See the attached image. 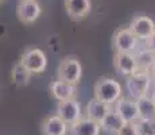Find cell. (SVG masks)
Here are the masks:
<instances>
[{"instance_id":"obj_24","label":"cell","mask_w":155,"mask_h":135,"mask_svg":"<svg viewBox=\"0 0 155 135\" xmlns=\"http://www.w3.org/2000/svg\"><path fill=\"white\" fill-rule=\"evenodd\" d=\"M151 99H153V101H154V106H155V91L153 92V95H151Z\"/></svg>"},{"instance_id":"obj_4","label":"cell","mask_w":155,"mask_h":135,"mask_svg":"<svg viewBox=\"0 0 155 135\" xmlns=\"http://www.w3.org/2000/svg\"><path fill=\"white\" fill-rule=\"evenodd\" d=\"M20 64L28 69L32 74H41L47 68V57L42 49L28 47L20 56Z\"/></svg>"},{"instance_id":"obj_16","label":"cell","mask_w":155,"mask_h":135,"mask_svg":"<svg viewBox=\"0 0 155 135\" xmlns=\"http://www.w3.org/2000/svg\"><path fill=\"white\" fill-rule=\"evenodd\" d=\"M135 58L136 65H138V72H144V73H150L151 68L155 64V53L150 47L146 46L144 49L135 50Z\"/></svg>"},{"instance_id":"obj_23","label":"cell","mask_w":155,"mask_h":135,"mask_svg":"<svg viewBox=\"0 0 155 135\" xmlns=\"http://www.w3.org/2000/svg\"><path fill=\"white\" fill-rule=\"evenodd\" d=\"M150 76H151V79H153L154 84H155V64L153 65V68H151V70H150Z\"/></svg>"},{"instance_id":"obj_7","label":"cell","mask_w":155,"mask_h":135,"mask_svg":"<svg viewBox=\"0 0 155 135\" xmlns=\"http://www.w3.org/2000/svg\"><path fill=\"white\" fill-rule=\"evenodd\" d=\"M57 115L61 116L68 124H73L74 122L80 120L82 118V111L81 104L77 99H71V100L58 101L57 104Z\"/></svg>"},{"instance_id":"obj_10","label":"cell","mask_w":155,"mask_h":135,"mask_svg":"<svg viewBox=\"0 0 155 135\" xmlns=\"http://www.w3.org/2000/svg\"><path fill=\"white\" fill-rule=\"evenodd\" d=\"M113 66L121 76H132L138 73V65L134 53H115L113 56Z\"/></svg>"},{"instance_id":"obj_3","label":"cell","mask_w":155,"mask_h":135,"mask_svg":"<svg viewBox=\"0 0 155 135\" xmlns=\"http://www.w3.org/2000/svg\"><path fill=\"white\" fill-rule=\"evenodd\" d=\"M153 84H154V81L151 79L150 73L138 72V73L127 77L126 89H127L128 95H130V97L138 100V99L144 97V96L148 95Z\"/></svg>"},{"instance_id":"obj_17","label":"cell","mask_w":155,"mask_h":135,"mask_svg":"<svg viewBox=\"0 0 155 135\" xmlns=\"http://www.w3.org/2000/svg\"><path fill=\"white\" fill-rule=\"evenodd\" d=\"M126 120L119 115L116 111H111L105 118L103 119V122L100 123L101 124V130H104L105 133L112 134V135H117L119 131L123 128V126L126 124Z\"/></svg>"},{"instance_id":"obj_22","label":"cell","mask_w":155,"mask_h":135,"mask_svg":"<svg viewBox=\"0 0 155 135\" xmlns=\"http://www.w3.org/2000/svg\"><path fill=\"white\" fill-rule=\"evenodd\" d=\"M146 46H147V47H150V49H151V50H153V52L155 53V32H154V34L150 37V39H148L147 42H146Z\"/></svg>"},{"instance_id":"obj_25","label":"cell","mask_w":155,"mask_h":135,"mask_svg":"<svg viewBox=\"0 0 155 135\" xmlns=\"http://www.w3.org/2000/svg\"><path fill=\"white\" fill-rule=\"evenodd\" d=\"M2 2H4V0H2Z\"/></svg>"},{"instance_id":"obj_1","label":"cell","mask_w":155,"mask_h":135,"mask_svg":"<svg viewBox=\"0 0 155 135\" xmlns=\"http://www.w3.org/2000/svg\"><path fill=\"white\" fill-rule=\"evenodd\" d=\"M94 97L107 104H116L123 97V89L119 81L111 77H101L94 84Z\"/></svg>"},{"instance_id":"obj_12","label":"cell","mask_w":155,"mask_h":135,"mask_svg":"<svg viewBox=\"0 0 155 135\" xmlns=\"http://www.w3.org/2000/svg\"><path fill=\"white\" fill-rule=\"evenodd\" d=\"M101 124L93 119L81 118L69 126V135H100Z\"/></svg>"},{"instance_id":"obj_21","label":"cell","mask_w":155,"mask_h":135,"mask_svg":"<svg viewBox=\"0 0 155 135\" xmlns=\"http://www.w3.org/2000/svg\"><path fill=\"white\" fill-rule=\"evenodd\" d=\"M117 135H139V130H138V124L136 122H127L123 126Z\"/></svg>"},{"instance_id":"obj_2","label":"cell","mask_w":155,"mask_h":135,"mask_svg":"<svg viewBox=\"0 0 155 135\" xmlns=\"http://www.w3.org/2000/svg\"><path fill=\"white\" fill-rule=\"evenodd\" d=\"M82 77V65L77 57L69 56L61 59L57 69V79L77 85Z\"/></svg>"},{"instance_id":"obj_18","label":"cell","mask_w":155,"mask_h":135,"mask_svg":"<svg viewBox=\"0 0 155 135\" xmlns=\"http://www.w3.org/2000/svg\"><path fill=\"white\" fill-rule=\"evenodd\" d=\"M31 74L32 73L28 70V69H26L20 62H18L16 65H14L11 76H12V81H14L15 85L26 86V85H28L30 79H31Z\"/></svg>"},{"instance_id":"obj_19","label":"cell","mask_w":155,"mask_h":135,"mask_svg":"<svg viewBox=\"0 0 155 135\" xmlns=\"http://www.w3.org/2000/svg\"><path fill=\"white\" fill-rule=\"evenodd\" d=\"M138 106H139V111H140V118L155 119V106L151 97L144 96V97L138 99Z\"/></svg>"},{"instance_id":"obj_8","label":"cell","mask_w":155,"mask_h":135,"mask_svg":"<svg viewBox=\"0 0 155 135\" xmlns=\"http://www.w3.org/2000/svg\"><path fill=\"white\" fill-rule=\"evenodd\" d=\"M130 29L138 37L139 41L147 42L150 37L155 32V22L150 16L146 15H138L130 23Z\"/></svg>"},{"instance_id":"obj_13","label":"cell","mask_w":155,"mask_h":135,"mask_svg":"<svg viewBox=\"0 0 155 135\" xmlns=\"http://www.w3.org/2000/svg\"><path fill=\"white\" fill-rule=\"evenodd\" d=\"M50 95L55 99L57 101H65V100H71L76 99L77 96V85L65 83L57 79L50 84Z\"/></svg>"},{"instance_id":"obj_20","label":"cell","mask_w":155,"mask_h":135,"mask_svg":"<svg viewBox=\"0 0 155 135\" xmlns=\"http://www.w3.org/2000/svg\"><path fill=\"white\" fill-rule=\"evenodd\" d=\"M139 135H155V119H144L140 118L138 122Z\"/></svg>"},{"instance_id":"obj_6","label":"cell","mask_w":155,"mask_h":135,"mask_svg":"<svg viewBox=\"0 0 155 135\" xmlns=\"http://www.w3.org/2000/svg\"><path fill=\"white\" fill-rule=\"evenodd\" d=\"M42 14L38 0H20L16 7V16L23 25H32Z\"/></svg>"},{"instance_id":"obj_11","label":"cell","mask_w":155,"mask_h":135,"mask_svg":"<svg viewBox=\"0 0 155 135\" xmlns=\"http://www.w3.org/2000/svg\"><path fill=\"white\" fill-rule=\"evenodd\" d=\"M115 111L124 119L126 122H138L140 119L138 100L132 97H121L116 103Z\"/></svg>"},{"instance_id":"obj_15","label":"cell","mask_w":155,"mask_h":135,"mask_svg":"<svg viewBox=\"0 0 155 135\" xmlns=\"http://www.w3.org/2000/svg\"><path fill=\"white\" fill-rule=\"evenodd\" d=\"M111 111H112L111 104L104 103V101H101L96 97L89 100V103L86 104V116L96 122H99V123L103 122V119L105 118Z\"/></svg>"},{"instance_id":"obj_5","label":"cell","mask_w":155,"mask_h":135,"mask_svg":"<svg viewBox=\"0 0 155 135\" xmlns=\"http://www.w3.org/2000/svg\"><path fill=\"white\" fill-rule=\"evenodd\" d=\"M138 37L130 27L120 29L112 37V47L115 53H135L138 49Z\"/></svg>"},{"instance_id":"obj_9","label":"cell","mask_w":155,"mask_h":135,"mask_svg":"<svg viewBox=\"0 0 155 135\" xmlns=\"http://www.w3.org/2000/svg\"><path fill=\"white\" fill-rule=\"evenodd\" d=\"M65 11L73 22H81L91 14L92 0H65Z\"/></svg>"},{"instance_id":"obj_14","label":"cell","mask_w":155,"mask_h":135,"mask_svg":"<svg viewBox=\"0 0 155 135\" xmlns=\"http://www.w3.org/2000/svg\"><path fill=\"white\" fill-rule=\"evenodd\" d=\"M69 133V124L58 115H51L42 123L43 135H66Z\"/></svg>"}]
</instances>
